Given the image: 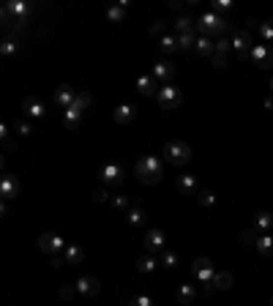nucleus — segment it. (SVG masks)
I'll use <instances>...</instances> for the list:
<instances>
[{"label": "nucleus", "mask_w": 273, "mask_h": 306, "mask_svg": "<svg viewBox=\"0 0 273 306\" xmlns=\"http://www.w3.org/2000/svg\"><path fill=\"white\" fill-rule=\"evenodd\" d=\"M99 175H101V180H104V186H117V183H123V175H126V170H123L117 162H107L99 170Z\"/></svg>", "instance_id": "6e6552de"}, {"label": "nucleus", "mask_w": 273, "mask_h": 306, "mask_svg": "<svg viewBox=\"0 0 273 306\" xmlns=\"http://www.w3.org/2000/svg\"><path fill=\"white\" fill-rule=\"evenodd\" d=\"M14 131H17V134L19 137H31V123H27V120H17V123H14Z\"/></svg>", "instance_id": "e433bc0d"}, {"label": "nucleus", "mask_w": 273, "mask_h": 306, "mask_svg": "<svg viewBox=\"0 0 273 306\" xmlns=\"http://www.w3.org/2000/svg\"><path fill=\"white\" fill-rule=\"evenodd\" d=\"M112 205H115L117 210H129V208H131V200H129L126 194H115V197H112Z\"/></svg>", "instance_id": "c9c22d12"}, {"label": "nucleus", "mask_w": 273, "mask_h": 306, "mask_svg": "<svg viewBox=\"0 0 273 306\" xmlns=\"http://www.w3.org/2000/svg\"><path fill=\"white\" fill-rule=\"evenodd\" d=\"M74 293H77V287H71V284H66V287H60V298H71Z\"/></svg>", "instance_id": "c03bdc74"}, {"label": "nucleus", "mask_w": 273, "mask_h": 306, "mask_svg": "<svg viewBox=\"0 0 273 306\" xmlns=\"http://www.w3.org/2000/svg\"><path fill=\"white\" fill-rule=\"evenodd\" d=\"M175 30L178 33H194V25H191L189 17H180V19H175Z\"/></svg>", "instance_id": "72a5a7b5"}, {"label": "nucleus", "mask_w": 273, "mask_h": 306, "mask_svg": "<svg viewBox=\"0 0 273 306\" xmlns=\"http://www.w3.org/2000/svg\"><path fill=\"white\" fill-rule=\"evenodd\" d=\"M82 260H85V249H82V246L69 243L63 249V262H66V265H77V262H82Z\"/></svg>", "instance_id": "412c9836"}, {"label": "nucleus", "mask_w": 273, "mask_h": 306, "mask_svg": "<svg viewBox=\"0 0 273 306\" xmlns=\"http://www.w3.org/2000/svg\"><path fill=\"white\" fill-rule=\"evenodd\" d=\"M161 268H169V271H172V268H178V252H172V249H164L161 252Z\"/></svg>", "instance_id": "7c9ffc66"}, {"label": "nucleus", "mask_w": 273, "mask_h": 306, "mask_svg": "<svg viewBox=\"0 0 273 306\" xmlns=\"http://www.w3.org/2000/svg\"><path fill=\"white\" fill-rule=\"evenodd\" d=\"M194 49H197V52H200L202 57H213V55H216V44H213L208 36H200V39H197V44H194Z\"/></svg>", "instance_id": "5701e85b"}, {"label": "nucleus", "mask_w": 273, "mask_h": 306, "mask_svg": "<svg viewBox=\"0 0 273 306\" xmlns=\"http://www.w3.org/2000/svg\"><path fill=\"white\" fill-rule=\"evenodd\" d=\"M197 44V36L194 33H178V47L180 49H191Z\"/></svg>", "instance_id": "473e14b6"}, {"label": "nucleus", "mask_w": 273, "mask_h": 306, "mask_svg": "<svg viewBox=\"0 0 273 306\" xmlns=\"http://www.w3.org/2000/svg\"><path fill=\"white\" fill-rule=\"evenodd\" d=\"M17 52H19V39H17V36H11V33H6L3 36V44H0V55L11 57V55H17Z\"/></svg>", "instance_id": "4be33fe9"}, {"label": "nucleus", "mask_w": 273, "mask_h": 306, "mask_svg": "<svg viewBox=\"0 0 273 306\" xmlns=\"http://www.w3.org/2000/svg\"><path fill=\"white\" fill-rule=\"evenodd\" d=\"M159 265H161V262H159L156 257H150V254H142V257L137 260V271H139V273H153Z\"/></svg>", "instance_id": "393cba45"}, {"label": "nucleus", "mask_w": 273, "mask_h": 306, "mask_svg": "<svg viewBox=\"0 0 273 306\" xmlns=\"http://www.w3.org/2000/svg\"><path fill=\"white\" fill-rule=\"evenodd\" d=\"M230 44H232L235 52H240V55H246V52H249V47H252V44H249V33H243V30H240V33H235Z\"/></svg>", "instance_id": "bb28decb"}, {"label": "nucleus", "mask_w": 273, "mask_h": 306, "mask_svg": "<svg viewBox=\"0 0 273 306\" xmlns=\"http://www.w3.org/2000/svg\"><path fill=\"white\" fill-rule=\"evenodd\" d=\"M230 47H232V44H230V41H224V39H219V41H216V55H227V52H230Z\"/></svg>", "instance_id": "a19ab883"}, {"label": "nucleus", "mask_w": 273, "mask_h": 306, "mask_svg": "<svg viewBox=\"0 0 273 306\" xmlns=\"http://www.w3.org/2000/svg\"><path fill=\"white\" fill-rule=\"evenodd\" d=\"M129 306H153V298L150 295H134L129 301Z\"/></svg>", "instance_id": "58836bf2"}, {"label": "nucleus", "mask_w": 273, "mask_h": 306, "mask_svg": "<svg viewBox=\"0 0 273 306\" xmlns=\"http://www.w3.org/2000/svg\"><path fill=\"white\" fill-rule=\"evenodd\" d=\"M156 104H159L161 109H178V107L183 104L180 87H175L172 82H169V85H161L159 93H156Z\"/></svg>", "instance_id": "39448f33"}, {"label": "nucleus", "mask_w": 273, "mask_h": 306, "mask_svg": "<svg viewBox=\"0 0 273 306\" xmlns=\"http://www.w3.org/2000/svg\"><path fill=\"white\" fill-rule=\"evenodd\" d=\"M197 202H200L202 208H210L213 202H216V194L213 192H197Z\"/></svg>", "instance_id": "f704fd0d"}, {"label": "nucleus", "mask_w": 273, "mask_h": 306, "mask_svg": "<svg viewBox=\"0 0 273 306\" xmlns=\"http://www.w3.org/2000/svg\"><path fill=\"white\" fill-rule=\"evenodd\" d=\"M112 120L117 123V126H129V123H134V120H137V107H134V104H120V107H115Z\"/></svg>", "instance_id": "4468645a"}, {"label": "nucleus", "mask_w": 273, "mask_h": 306, "mask_svg": "<svg viewBox=\"0 0 273 306\" xmlns=\"http://www.w3.org/2000/svg\"><path fill=\"white\" fill-rule=\"evenodd\" d=\"M213 287H216V290H230L232 287V273L219 271L216 276H213Z\"/></svg>", "instance_id": "c85d7f7f"}, {"label": "nucleus", "mask_w": 273, "mask_h": 306, "mask_svg": "<svg viewBox=\"0 0 273 306\" xmlns=\"http://www.w3.org/2000/svg\"><path fill=\"white\" fill-rule=\"evenodd\" d=\"M93 104V93L90 90H82V93H77V99H74V104L63 112V123H66V129H77L79 126V120H82V115H85V109Z\"/></svg>", "instance_id": "f03ea898"}, {"label": "nucleus", "mask_w": 273, "mask_h": 306, "mask_svg": "<svg viewBox=\"0 0 273 306\" xmlns=\"http://www.w3.org/2000/svg\"><path fill=\"white\" fill-rule=\"evenodd\" d=\"M252 60L257 66H262V69H268V66L273 63V52H270L268 44H254L252 47Z\"/></svg>", "instance_id": "f3484780"}, {"label": "nucleus", "mask_w": 273, "mask_h": 306, "mask_svg": "<svg viewBox=\"0 0 273 306\" xmlns=\"http://www.w3.org/2000/svg\"><path fill=\"white\" fill-rule=\"evenodd\" d=\"M194 298H197V290L191 287V284H178V301L183 306H191V303H194Z\"/></svg>", "instance_id": "a878e982"}, {"label": "nucleus", "mask_w": 273, "mask_h": 306, "mask_svg": "<svg viewBox=\"0 0 273 306\" xmlns=\"http://www.w3.org/2000/svg\"><path fill=\"white\" fill-rule=\"evenodd\" d=\"M74 287H77V295H85V298H93L101 293V282L96 279V276H79L77 282H74Z\"/></svg>", "instance_id": "1a4fd4ad"}, {"label": "nucleus", "mask_w": 273, "mask_h": 306, "mask_svg": "<svg viewBox=\"0 0 273 306\" xmlns=\"http://www.w3.org/2000/svg\"><path fill=\"white\" fill-rule=\"evenodd\" d=\"M22 112H25L27 120H39L47 115V109H44V104L39 99H25V104H22Z\"/></svg>", "instance_id": "a211bd4d"}, {"label": "nucleus", "mask_w": 273, "mask_h": 306, "mask_svg": "<svg viewBox=\"0 0 273 306\" xmlns=\"http://www.w3.org/2000/svg\"><path fill=\"white\" fill-rule=\"evenodd\" d=\"M134 172H137V180L145 186H156L161 178H164V159L159 156H142L139 162L134 164Z\"/></svg>", "instance_id": "f257e3e1"}, {"label": "nucleus", "mask_w": 273, "mask_h": 306, "mask_svg": "<svg viewBox=\"0 0 273 306\" xmlns=\"http://www.w3.org/2000/svg\"><path fill=\"white\" fill-rule=\"evenodd\" d=\"M270 87H273V79H270Z\"/></svg>", "instance_id": "de8ad7c7"}, {"label": "nucleus", "mask_w": 273, "mask_h": 306, "mask_svg": "<svg viewBox=\"0 0 273 306\" xmlns=\"http://www.w3.org/2000/svg\"><path fill=\"white\" fill-rule=\"evenodd\" d=\"M194 276L200 282L208 284V290H210L213 287V276H216V271H213V262L208 257H197L194 260Z\"/></svg>", "instance_id": "9d476101"}, {"label": "nucleus", "mask_w": 273, "mask_h": 306, "mask_svg": "<svg viewBox=\"0 0 273 306\" xmlns=\"http://www.w3.org/2000/svg\"><path fill=\"white\" fill-rule=\"evenodd\" d=\"M93 200H96V202H109L112 197H109L107 186H104V189H96V192H93Z\"/></svg>", "instance_id": "ea45409f"}, {"label": "nucleus", "mask_w": 273, "mask_h": 306, "mask_svg": "<svg viewBox=\"0 0 273 306\" xmlns=\"http://www.w3.org/2000/svg\"><path fill=\"white\" fill-rule=\"evenodd\" d=\"M17 194H19V180H17V175L6 172L3 178H0V197H3V200H14Z\"/></svg>", "instance_id": "ddd939ff"}, {"label": "nucleus", "mask_w": 273, "mask_h": 306, "mask_svg": "<svg viewBox=\"0 0 273 306\" xmlns=\"http://www.w3.org/2000/svg\"><path fill=\"white\" fill-rule=\"evenodd\" d=\"M52 99H55V104L60 107V109H69V107L74 104V99H77V90H74L71 85H60V87L55 90Z\"/></svg>", "instance_id": "dca6fc26"}, {"label": "nucleus", "mask_w": 273, "mask_h": 306, "mask_svg": "<svg viewBox=\"0 0 273 306\" xmlns=\"http://www.w3.org/2000/svg\"><path fill=\"white\" fill-rule=\"evenodd\" d=\"M150 74L159 79V85H169V79L175 77V66L167 63V60H159V63H153Z\"/></svg>", "instance_id": "2eb2a0df"}, {"label": "nucleus", "mask_w": 273, "mask_h": 306, "mask_svg": "<svg viewBox=\"0 0 273 306\" xmlns=\"http://www.w3.org/2000/svg\"><path fill=\"white\" fill-rule=\"evenodd\" d=\"M145 249H147V254L150 252H164L167 249V235L159 227H150L145 232Z\"/></svg>", "instance_id": "9b49d317"}, {"label": "nucleus", "mask_w": 273, "mask_h": 306, "mask_svg": "<svg viewBox=\"0 0 273 306\" xmlns=\"http://www.w3.org/2000/svg\"><path fill=\"white\" fill-rule=\"evenodd\" d=\"M126 11H129V0H120V3H112V6H107V11H104V17L109 22H123L126 19Z\"/></svg>", "instance_id": "6ab92c4d"}, {"label": "nucleus", "mask_w": 273, "mask_h": 306, "mask_svg": "<svg viewBox=\"0 0 273 306\" xmlns=\"http://www.w3.org/2000/svg\"><path fill=\"white\" fill-rule=\"evenodd\" d=\"M254 230H273V213H268V210L257 213V219H254Z\"/></svg>", "instance_id": "c756f323"}, {"label": "nucleus", "mask_w": 273, "mask_h": 306, "mask_svg": "<svg viewBox=\"0 0 273 306\" xmlns=\"http://www.w3.org/2000/svg\"><path fill=\"white\" fill-rule=\"evenodd\" d=\"M178 192H183V194H194L197 192V178L194 175H189V172L178 175Z\"/></svg>", "instance_id": "b1692460"}, {"label": "nucleus", "mask_w": 273, "mask_h": 306, "mask_svg": "<svg viewBox=\"0 0 273 306\" xmlns=\"http://www.w3.org/2000/svg\"><path fill=\"white\" fill-rule=\"evenodd\" d=\"M210 60H213V66H216V69H224V66H227V57H224V55H213Z\"/></svg>", "instance_id": "37998d69"}, {"label": "nucleus", "mask_w": 273, "mask_h": 306, "mask_svg": "<svg viewBox=\"0 0 273 306\" xmlns=\"http://www.w3.org/2000/svg\"><path fill=\"white\" fill-rule=\"evenodd\" d=\"M66 246H69V243H66L60 235H55V232H41V235H39V249H41L44 254H49V257L63 254Z\"/></svg>", "instance_id": "423d86ee"}, {"label": "nucleus", "mask_w": 273, "mask_h": 306, "mask_svg": "<svg viewBox=\"0 0 273 306\" xmlns=\"http://www.w3.org/2000/svg\"><path fill=\"white\" fill-rule=\"evenodd\" d=\"M210 11H230V3H213Z\"/></svg>", "instance_id": "a18cd8bd"}, {"label": "nucleus", "mask_w": 273, "mask_h": 306, "mask_svg": "<svg viewBox=\"0 0 273 306\" xmlns=\"http://www.w3.org/2000/svg\"><path fill=\"white\" fill-rule=\"evenodd\" d=\"M159 79L153 77V74H139L137 77V93L139 96H156L159 93Z\"/></svg>", "instance_id": "f8f14e48"}, {"label": "nucleus", "mask_w": 273, "mask_h": 306, "mask_svg": "<svg viewBox=\"0 0 273 306\" xmlns=\"http://www.w3.org/2000/svg\"><path fill=\"white\" fill-rule=\"evenodd\" d=\"M167 25H169V22H156V25H153V30H150V36H167V33H164Z\"/></svg>", "instance_id": "79ce46f5"}, {"label": "nucleus", "mask_w": 273, "mask_h": 306, "mask_svg": "<svg viewBox=\"0 0 273 306\" xmlns=\"http://www.w3.org/2000/svg\"><path fill=\"white\" fill-rule=\"evenodd\" d=\"M254 243H257V252H260V254L273 257V235H262V238H257Z\"/></svg>", "instance_id": "cd10ccee"}, {"label": "nucleus", "mask_w": 273, "mask_h": 306, "mask_svg": "<svg viewBox=\"0 0 273 306\" xmlns=\"http://www.w3.org/2000/svg\"><path fill=\"white\" fill-rule=\"evenodd\" d=\"M33 14V6L25 3V0H9V3L3 6V19H6V27L11 25V22H17L19 27H25V22L31 19Z\"/></svg>", "instance_id": "7ed1b4c3"}, {"label": "nucleus", "mask_w": 273, "mask_h": 306, "mask_svg": "<svg viewBox=\"0 0 273 306\" xmlns=\"http://www.w3.org/2000/svg\"><path fill=\"white\" fill-rule=\"evenodd\" d=\"M126 222L131 224V227H142V224H147V210L142 205H131L126 210Z\"/></svg>", "instance_id": "aec40b11"}, {"label": "nucleus", "mask_w": 273, "mask_h": 306, "mask_svg": "<svg viewBox=\"0 0 273 306\" xmlns=\"http://www.w3.org/2000/svg\"><path fill=\"white\" fill-rule=\"evenodd\" d=\"M265 107H268V109H270V112H273V96H270L268 101H265Z\"/></svg>", "instance_id": "49530a36"}, {"label": "nucleus", "mask_w": 273, "mask_h": 306, "mask_svg": "<svg viewBox=\"0 0 273 306\" xmlns=\"http://www.w3.org/2000/svg\"><path fill=\"white\" fill-rule=\"evenodd\" d=\"M164 159L169 164H175V167H183V164H189L191 162V145L189 142H183V140H169L164 142Z\"/></svg>", "instance_id": "20e7f679"}, {"label": "nucleus", "mask_w": 273, "mask_h": 306, "mask_svg": "<svg viewBox=\"0 0 273 306\" xmlns=\"http://www.w3.org/2000/svg\"><path fill=\"white\" fill-rule=\"evenodd\" d=\"M159 47H161V52H178V36H161V44H159Z\"/></svg>", "instance_id": "2f4dec72"}, {"label": "nucleus", "mask_w": 273, "mask_h": 306, "mask_svg": "<svg viewBox=\"0 0 273 306\" xmlns=\"http://www.w3.org/2000/svg\"><path fill=\"white\" fill-rule=\"evenodd\" d=\"M197 27H200L202 36H208V39H210V33H221V30H224V19H221L216 11H208V14H202V17L197 19Z\"/></svg>", "instance_id": "0eeeda50"}, {"label": "nucleus", "mask_w": 273, "mask_h": 306, "mask_svg": "<svg viewBox=\"0 0 273 306\" xmlns=\"http://www.w3.org/2000/svg\"><path fill=\"white\" fill-rule=\"evenodd\" d=\"M260 36H262L265 41H273V19H270V22H262V25H260Z\"/></svg>", "instance_id": "4c0bfd02"}]
</instances>
